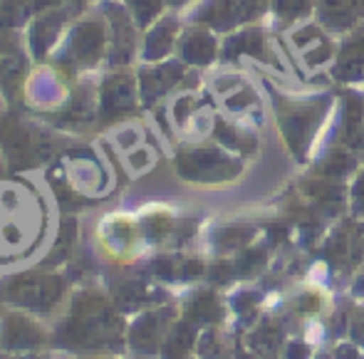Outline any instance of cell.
<instances>
[{
  "label": "cell",
  "instance_id": "obj_1",
  "mask_svg": "<svg viewBox=\"0 0 364 359\" xmlns=\"http://www.w3.org/2000/svg\"><path fill=\"white\" fill-rule=\"evenodd\" d=\"M270 15V0H203L196 5L191 20L213 33H233L245 25H255Z\"/></svg>",
  "mask_w": 364,
  "mask_h": 359
},
{
  "label": "cell",
  "instance_id": "obj_2",
  "mask_svg": "<svg viewBox=\"0 0 364 359\" xmlns=\"http://www.w3.org/2000/svg\"><path fill=\"white\" fill-rule=\"evenodd\" d=\"M278 124L280 132L288 139V146L292 149L297 159H302L305 154V146L310 144V136L315 134L317 122H320L322 112H325V105H290V100H280L278 105Z\"/></svg>",
  "mask_w": 364,
  "mask_h": 359
},
{
  "label": "cell",
  "instance_id": "obj_3",
  "mask_svg": "<svg viewBox=\"0 0 364 359\" xmlns=\"http://www.w3.org/2000/svg\"><path fill=\"white\" fill-rule=\"evenodd\" d=\"M240 58H253L260 65H278V55L270 43V35L260 25H245L220 43V60L223 63H238Z\"/></svg>",
  "mask_w": 364,
  "mask_h": 359
},
{
  "label": "cell",
  "instance_id": "obj_4",
  "mask_svg": "<svg viewBox=\"0 0 364 359\" xmlns=\"http://www.w3.org/2000/svg\"><path fill=\"white\" fill-rule=\"evenodd\" d=\"M178 171L196 181H225L240 173V161L218 149H191L178 156Z\"/></svg>",
  "mask_w": 364,
  "mask_h": 359
},
{
  "label": "cell",
  "instance_id": "obj_5",
  "mask_svg": "<svg viewBox=\"0 0 364 359\" xmlns=\"http://www.w3.org/2000/svg\"><path fill=\"white\" fill-rule=\"evenodd\" d=\"M117 330L114 315L105 307L102 300H85L75 310L70 322V337L77 345H100L109 340Z\"/></svg>",
  "mask_w": 364,
  "mask_h": 359
},
{
  "label": "cell",
  "instance_id": "obj_6",
  "mask_svg": "<svg viewBox=\"0 0 364 359\" xmlns=\"http://www.w3.org/2000/svg\"><path fill=\"white\" fill-rule=\"evenodd\" d=\"M290 43H292V48L300 53L302 63H305L307 68H322V65L332 63L337 53V45L332 43L330 33H327L317 20L315 23L305 20V23H300L297 28H292Z\"/></svg>",
  "mask_w": 364,
  "mask_h": 359
},
{
  "label": "cell",
  "instance_id": "obj_7",
  "mask_svg": "<svg viewBox=\"0 0 364 359\" xmlns=\"http://www.w3.org/2000/svg\"><path fill=\"white\" fill-rule=\"evenodd\" d=\"M330 77L340 85H360V82H364V23L345 33L342 43L337 45Z\"/></svg>",
  "mask_w": 364,
  "mask_h": 359
},
{
  "label": "cell",
  "instance_id": "obj_8",
  "mask_svg": "<svg viewBox=\"0 0 364 359\" xmlns=\"http://www.w3.org/2000/svg\"><path fill=\"white\" fill-rule=\"evenodd\" d=\"M186 68L181 60H166V63H151L139 70V95L141 102L154 105L161 97H166L178 82L186 77Z\"/></svg>",
  "mask_w": 364,
  "mask_h": 359
},
{
  "label": "cell",
  "instance_id": "obj_9",
  "mask_svg": "<svg viewBox=\"0 0 364 359\" xmlns=\"http://www.w3.org/2000/svg\"><path fill=\"white\" fill-rule=\"evenodd\" d=\"M178 60L183 65H193V68H208L220 58V43L216 40V33L201 25H191V28L181 30L176 43Z\"/></svg>",
  "mask_w": 364,
  "mask_h": 359
},
{
  "label": "cell",
  "instance_id": "obj_10",
  "mask_svg": "<svg viewBox=\"0 0 364 359\" xmlns=\"http://www.w3.org/2000/svg\"><path fill=\"white\" fill-rule=\"evenodd\" d=\"M107 48V33L102 20L87 18L73 30V38H70V53L77 60V65L82 68H90L97 65Z\"/></svg>",
  "mask_w": 364,
  "mask_h": 359
},
{
  "label": "cell",
  "instance_id": "obj_11",
  "mask_svg": "<svg viewBox=\"0 0 364 359\" xmlns=\"http://www.w3.org/2000/svg\"><path fill=\"white\" fill-rule=\"evenodd\" d=\"M112 15V43H109V60L112 65H127L134 60L136 55V28L139 25L134 23L127 8H109Z\"/></svg>",
  "mask_w": 364,
  "mask_h": 359
},
{
  "label": "cell",
  "instance_id": "obj_12",
  "mask_svg": "<svg viewBox=\"0 0 364 359\" xmlns=\"http://www.w3.org/2000/svg\"><path fill=\"white\" fill-rule=\"evenodd\" d=\"M315 20L330 35H345L362 23L355 0H315Z\"/></svg>",
  "mask_w": 364,
  "mask_h": 359
},
{
  "label": "cell",
  "instance_id": "obj_13",
  "mask_svg": "<svg viewBox=\"0 0 364 359\" xmlns=\"http://www.w3.org/2000/svg\"><path fill=\"white\" fill-rule=\"evenodd\" d=\"M181 25L173 15H161L154 25H149L144 38V60L146 63H161L164 58L176 50Z\"/></svg>",
  "mask_w": 364,
  "mask_h": 359
},
{
  "label": "cell",
  "instance_id": "obj_14",
  "mask_svg": "<svg viewBox=\"0 0 364 359\" xmlns=\"http://www.w3.org/2000/svg\"><path fill=\"white\" fill-rule=\"evenodd\" d=\"M136 82L134 77L129 75H112L105 80L102 85V95H100V102H102V112L107 117H119V114H127L136 107Z\"/></svg>",
  "mask_w": 364,
  "mask_h": 359
},
{
  "label": "cell",
  "instance_id": "obj_15",
  "mask_svg": "<svg viewBox=\"0 0 364 359\" xmlns=\"http://www.w3.org/2000/svg\"><path fill=\"white\" fill-rule=\"evenodd\" d=\"M63 292L58 278H23L18 283L10 285V297L18 302H25L30 307H48Z\"/></svg>",
  "mask_w": 364,
  "mask_h": 359
},
{
  "label": "cell",
  "instance_id": "obj_16",
  "mask_svg": "<svg viewBox=\"0 0 364 359\" xmlns=\"http://www.w3.org/2000/svg\"><path fill=\"white\" fill-rule=\"evenodd\" d=\"M270 18L278 30H288L315 18V0H270Z\"/></svg>",
  "mask_w": 364,
  "mask_h": 359
},
{
  "label": "cell",
  "instance_id": "obj_17",
  "mask_svg": "<svg viewBox=\"0 0 364 359\" xmlns=\"http://www.w3.org/2000/svg\"><path fill=\"white\" fill-rule=\"evenodd\" d=\"M40 340H43L40 330L23 317H10L3 327V342L8 347H15V350L18 347H35Z\"/></svg>",
  "mask_w": 364,
  "mask_h": 359
},
{
  "label": "cell",
  "instance_id": "obj_18",
  "mask_svg": "<svg viewBox=\"0 0 364 359\" xmlns=\"http://www.w3.org/2000/svg\"><path fill=\"white\" fill-rule=\"evenodd\" d=\"M124 8L139 28H149L164 15L166 0H124Z\"/></svg>",
  "mask_w": 364,
  "mask_h": 359
},
{
  "label": "cell",
  "instance_id": "obj_19",
  "mask_svg": "<svg viewBox=\"0 0 364 359\" xmlns=\"http://www.w3.org/2000/svg\"><path fill=\"white\" fill-rule=\"evenodd\" d=\"M216 136L220 139V144H228V146H235V149H240V151H245V154H250V151H255V136H250V134H240L238 129H235L233 124H228V122H218V129H216Z\"/></svg>",
  "mask_w": 364,
  "mask_h": 359
},
{
  "label": "cell",
  "instance_id": "obj_20",
  "mask_svg": "<svg viewBox=\"0 0 364 359\" xmlns=\"http://www.w3.org/2000/svg\"><path fill=\"white\" fill-rule=\"evenodd\" d=\"M191 315L196 320H218L220 315V307H218V300L213 295H198L191 305Z\"/></svg>",
  "mask_w": 364,
  "mask_h": 359
},
{
  "label": "cell",
  "instance_id": "obj_21",
  "mask_svg": "<svg viewBox=\"0 0 364 359\" xmlns=\"http://www.w3.org/2000/svg\"><path fill=\"white\" fill-rule=\"evenodd\" d=\"M191 340H193L191 327H188V325H181V327H178V330L171 335V340H168V345H166V355H168V359H178V357H181L183 352L188 350Z\"/></svg>",
  "mask_w": 364,
  "mask_h": 359
},
{
  "label": "cell",
  "instance_id": "obj_22",
  "mask_svg": "<svg viewBox=\"0 0 364 359\" xmlns=\"http://www.w3.org/2000/svg\"><path fill=\"white\" fill-rule=\"evenodd\" d=\"M23 70V58L18 50H3L0 48V80H13Z\"/></svg>",
  "mask_w": 364,
  "mask_h": 359
},
{
  "label": "cell",
  "instance_id": "obj_23",
  "mask_svg": "<svg viewBox=\"0 0 364 359\" xmlns=\"http://www.w3.org/2000/svg\"><path fill=\"white\" fill-rule=\"evenodd\" d=\"M355 166V159L347 156L345 151H335L330 159L325 161V166H322V171L327 173V176H345L350 168Z\"/></svg>",
  "mask_w": 364,
  "mask_h": 359
},
{
  "label": "cell",
  "instance_id": "obj_24",
  "mask_svg": "<svg viewBox=\"0 0 364 359\" xmlns=\"http://www.w3.org/2000/svg\"><path fill=\"white\" fill-rule=\"evenodd\" d=\"M248 238H250L248 228H230V230H225V233H223L220 243H223L225 248H235V245H243Z\"/></svg>",
  "mask_w": 364,
  "mask_h": 359
},
{
  "label": "cell",
  "instance_id": "obj_25",
  "mask_svg": "<svg viewBox=\"0 0 364 359\" xmlns=\"http://www.w3.org/2000/svg\"><path fill=\"white\" fill-rule=\"evenodd\" d=\"M263 263V253H258V250H250V253H245L243 258H240L238 263V270L240 273H250V270L255 268V265Z\"/></svg>",
  "mask_w": 364,
  "mask_h": 359
},
{
  "label": "cell",
  "instance_id": "obj_26",
  "mask_svg": "<svg viewBox=\"0 0 364 359\" xmlns=\"http://www.w3.org/2000/svg\"><path fill=\"white\" fill-rule=\"evenodd\" d=\"M355 196H357V206L364 211V173L360 176V181H357V186H355Z\"/></svg>",
  "mask_w": 364,
  "mask_h": 359
},
{
  "label": "cell",
  "instance_id": "obj_27",
  "mask_svg": "<svg viewBox=\"0 0 364 359\" xmlns=\"http://www.w3.org/2000/svg\"><path fill=\"white\" fill-rule=\"evenodd\" d=\"M352 332H355L357 340H364V315L355 320V327H352Z\"/></svg>",
  "mask_w": 364,
  "mask_h": 359
},
{
  "label": "cell",
  "instance_id": "obj_28",
  "mask_svg": "<svg viewBox=\"0 0 364 359\" xmlns=\"http://www.w3.org/2000/svg\"><path fill=\"white\" fill-rule=\"evenodd\" d=\"M188 3H193V0H166V5H171V8H183Z\"/></svg>",
  "mask_w": 364,
  "mask_h": 359
},
{
  "label": "cell",
  "instance_id": "obj_29",
  "mask_svg": "<svg viewBox=\"0 0 364 359\" xmlns=\"http://www.w3.org/2000/svg\"><path fill=\"white\" fill-rule=\"evenodd\" d=\"M352 146H355V149H360V151L364 154V129H362V134H360V136H357V141H355V144H352Z\"/></svg>",
  "mask_w": 364,
  "mask_h": 359
},
{
  "label": "cell",
  "instance_id": "obj_30",
  "mask_svg": "<svg viewBox=\"0 0 364 359\" xmlns=\"http://www.w3.org/2000/svg\"><path fill=\"white\" fill-rule=\"evenodd\" d=\"M357 3V13H360V20L364 23V0H355Z\"/></svg>",
  "mask_w": 364,
  "mask_h": 359
},
{
  "label": "cell",
  "instance_id": "obj_31",
  "mask_svg": "<svg viewBox=\"0 0 364 359\" xmlns=\"http://www.w3.org/2000/svg\"><path fill=\"white\" fill-rule=\"evenodd\" d=\"M360 290H364V280H362V283H360Z\"/></svg>",
  "mask_w": 364,
  "mask_h": 359
}]
</instances>
